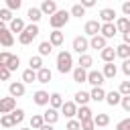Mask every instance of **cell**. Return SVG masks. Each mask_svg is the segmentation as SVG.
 I'll return each instance as SVG.
<instances>
[{"label":"cell","instance_id":"cell-1","mask_svg":"<svg viewBox=\"0 0 130 130\" xmlns=\"http://www.w3.org/2000/svg\"><path fill=\"white\" fill-rule=\"evenodd\" d=\"M57 71L59 73H69L73 71V57L69 51H61L57 55Z\"/></svg>","mask_w":130,"mask_h":130},{"label":"cell","instance_id":"cell-2","mask_svg":"<svg viewBox=\"0 0 130 130\" xmlns=\"http://www.w3.org/2000/svg\"><path fill=\"white\" fill-rule=\"evenodd\" d=\"M69 22V12L67 10H57L51 18H49V24L53 26V30H59L61 26H65Z\"/></svg>","mask_w":130,"mask_h":130},{"label":"cell","instance_id":"cell-3","mask_svg":"<svg viewBox=\"0 0 130 130\" xmlns=\"http://www.w3.org/2000/svg\"><path fill=\"white\" fill-rule=\"evenodd\" d=\"M39 32H41V30H39L37 24H28V26L18 35V43H20V45H28V43H32V39H37Z\"/></svg>","mask_w":130,"mask_h":130},{"label":"cell","instance_id":"cell-4","mask_svg":"<svg viewBox=\"0 0 130 130\" xmlns=\"http://www.w3.org/2000/svg\"><path fill=\"white\" fill-rule=\"evenodd\" d=\"M0 65L8 67L10 71H16V69H18V65H20V59H18L16 55H12V53L4 51V53H0Z\"/></svg>","mask_w":130,"mask_h":130},{"label":"cell","instance_id":"cell-5","mask_svg":"<svg viewBox=\"0 0 130 130\" xmlns=\"http://www.w3.org/2000/svg\"><path fill=\"white\" fill-rule=\"evenodd\" d=\"M16 110V100L14 98H0V114L4 116V114H12Z\"/></svg>","mask_w":130,"mask_h":130},{"label":"cell","instance_id":"cell-6","mask_svg":"<svg viewBox=\"0 0 130 130\" xmlns=\"http://www.w3.org/2000/svg\"><path fill=\"white\" fill-rule=\"evenodd\" d=\"M87 49H89V41L85 37H75L73 39V51H77L79 55H85Z\"/></svg>","mask_w":130,"mask_h":130},{"label":"cell","instance_id":"cell-7","mask_svg":"<svg viewBox=\"0 0 130 130\" xmlns=\"http://www.w3.org/2000/svg\"><path fill=\"white\" fill-rule=\"evenodd\" d=\"M104 73L102 71H95V69H91L89 73H87V83H91L93 87H102V83H104Z\"/></svg>","mask_w":130,"mask_h":130},{"label":"cell","instance_id":"cell-8","mask_svg":"<svg viewBox=\"0 0 130 130\" xmlns=\"http://www.w3.org/2000/svg\"><path fill=\"white\" fill-rule=\"evenodd\" d=\"M8 93H10V98H20V95H24V83L22 81H12L10 85H8Z\"/></svg>","mask_w":130,"mask_h":130},{"label":"cell","instance_id":"cell-9","mask_svg":"<svg viewBox=\"0 0 130 130\" xmlns=\"http://www.w3.org/2000/svg\"><path fill=\"white\" fill-rule=\"evenodd\" d=\"M83 30H85V35H87V37H95V35L102 30V22H98V20H87Z\"/></svg>","mask_w":130,"mask_h":130},{"label":"cell","instance_id":"cell-10","mask_svg":"<svg viewBox=\"0 0 130 130\" xmlns=\"http://www.w3.org/2000/svg\"><path fill=\"white\" fill-rule=\"evenodd\" d=\"M100 32H102V37H104V39H112V37L118 32V28H116V24H114V22H106V24L102 22V30H100Z\"/></svg>","mask_w":130,"mask_h":130},{"label":"cell","instance_id":"cell-11","mask_svg":"<svg viewBox=\"0 0 130 130\" xmlns=\"http://www.w3.org/2000/svg\"><path fill=\"white\" fill-rule=\"evenodd\" d=\"M89 47H91V49H100V51H104V49L108 47V39H104L102 35H95V37H91Z\"/></svg>","mask_w":130,"mask_h":130},{"label":"cell","instance_id":"cell-12","mask_svg":"<svg viewBox=\"0 0 130 130\" xmlns=\"http://www.w3.org/2000/svg\"><path fill=\"white\" fill-rule=\"evenodd\" d=\"M32 100H35V104H37V106H47V104H49V100H51V95H49L45 89H39V91H35Z\"/></svg>","mask_w":130,"mask_h":130},{"label":"cell","instance_id":"cell-13","mask_svg":"<svg viewBox=\"0 0 130 130\" xmlns=\"http://www.w3.org/2000/svg\"><path fill=\"white\" fill-rule=\"evenodd\" d=\"M61 112L65 114V118H71L73 120V116H77V104L75 102H65L63 108H61Z\"/></svg>","mask_w":130,"mask_h":130},{"label":"cell","instance_id":"cell-14","mask_svg":"<svg viewBox=\"0 0 130 130\" xmlns=\"http://www.w3.org/2000/svg\"><path fill=\"white\" fill-rule=\"evenodd\" d=\"M77 120H79V122L93 120V112L89 110V106H79V110H77Z\"/></svg>","mask_w":130,"mask_h":130},{"label":"cell","instance_id":"cell-15","mask_svg":"<svg viewBox=\"0 0 130 130\" xmlns=\"http://www.w3.org/2000/svg\"><path fill=\"white\" fill-rule=\"evenodd\" d=\"M12 43H14V37H12V32H10V28L0 30V45H4V47H12Z\"/></svg>","mask_w":130,"mask_h":130},{"label":"cell","instance_id":"cell-16","mask_svg":"<svg viewBox=\"0 0 130 130\" xmlns=\"http://www.w3.org/2000/svg\"><path fill=\"white\" fill-rule=\"evenodd\" d=\"M41 12H43V14H49V16H53V14L57 12V4H55L53 0H45V2L41 4Z\"/></svg>","mask_w":130,"mask_h":130},{"label":"cell","instance_id":"cell-17","mask_svg":"<svg viewBox=\"0 0 130 130\" xmlns=\"http://www.w3.org/2000/svg\"><path fill=\"white\" fill-rule=\"evenodd\" d=\"M100 18L104 20V24H106V22H114L116 10H114V8H102V10H100Z\"/></svg>","mask_w":130,"mask_h":130},{"label":"cell","instance_id":"cell-18","mask_svg":"<svg viewBox=\"0 0 130 130\" xmlns=\"http://www.w3.org/2000/svg\"><path fill=\"white\" fill-rule=\"evenodd\" d=\"M51 77H53V73H51L49 67H43L41 71H37V81H39V83H49Z\"/></svg>","mask_w":130,"mask_h":130},{"label":"cell","instance_id":"cell-19","mask_svg":"<svg viewBox=\"0 0 130 130\" xmlns=\"http://www.w3.org/2000/svg\"><path fill=\"white\" fill-rule=\"evenodd\" d=\"M43 118H45V124H55L57 120H59V112L57 110H53V108H49L47 112H43Z\"/></svg>","mask_w":130,"mask_h":130},{"label":"cell","instance_id":"cell-20","mask_svg":"<svg viewBox=\"0 0 130 130\" xmlns=\"http://www.w3.org/2000/svg\"><path fill=\"white\" fill-rule=\"evenodd\" d=\"M26 16H28L30 24H37V22L41 20L43 12H41V8H35V6H30V8H28V12H26Z\"/></svg>","mask_w":130,"mask_h":130},{"label":"cell","instance_id":"cell-21","mask_svg":"<svg viewBox=\"0 0 130 130\" xmlns=\"http://www.w3.org/2000/svg\"><path fill=\"white\" fill-rule=\"evenodd\" d=\"M100 57H102L106 63H114V57H116V49H114V47H106L104 51H100Z\"/></svg>","mask_w":130,"mask_h":130},{"label":"cell","instance_id":"cell-22","mask_svg":"<svg viewBox=\"0 0 130 130\" xmlns=\"http://www.w3.org/2000/svg\"><path fill=\"white\" fill-rule=\"evenodd\" d=\"M63 32L61 30H53L51 35H49V43L53 45V47H59V45H63Z\"/></svg>","mask_w":130,"mask_h":130},{"label":"cell","instance_id":"cell-23","mask_svg":"<svg viewBox=\"0 0 130 130\" xmlns=\"http://www.w3.org/2000/svg\"><path fill=\"white\" fill-rule=\"evenodd\" d=\"M106 102L110 106H118V104H122V93L120 91H110V93H106Z\"/></svg>","mask_w":130,"mask_h":130},{"label":"cell","instance_id":"cell-24","mask_svg":"<svg viewBox=\"0 0 130 130\" xmlns=\"http://www.w3.org/2000/svg\"><path fill=\"white\" fill-rule=\"evenodd\" d=\"M116 28H118V32H128L130 30V20L126 18V16H120L118 20H116Z\"/></svg>","mask_w":130,"mask_h":130},{"label":"cell","instance_id":"cell-25","mask_svg":"<svg viewBox=\"0 0 130 130\" xmlns=\"http://www.w3.org/2000/svg\"><path fill=\"white\" fill-rule=\"evenodd\" d=\"M49 104H51V108H53V110H59V108H63V104H65V102H63L61 93H57V91H55V93H51Z\"/></svg>","mask_w":130,"mask_h":130},{"label":"cell","instance_id":"cell-26","mask_svg":"<svg viewBox=\"0 0 130 130\" xmlns=\"http://www.w3.org/2000/svg\"><path fill=\"white\" fill-rule=\"evenodd\" d=\"M45 126V118L41 116V114H32V118H30V130L35 128V130H41Z\"/></svg>","mask_w":130,"mask_h":130},{"label":"cell","instance_id":"cell-27","mask_svg":"<svg viewBox=\"0 0 130 130\" xmlns=\"http://www.w3.org/2000/svg\"><path fill=\"white\" fill-rule=\"evenodd\" d=\"M116 57H122L124 61L130 59V45H124V43L118 45V47H116Z\"/></svg>","mask_w":130,"mask_h":130},{"label":"cell","instance_id":"cell-28","mask_svg":"<svg viewBox=\"0 0 130 130\" xmlns=\"http://www.w3.org/2000/svg\"><path fill=\"white\" fill-rule=\"evenodd\" d=\"M26 26H24V20L22 18H12L10 22V32H22Z\"/></svg>","mask_w":130,"mask_h":130},{"label":"cell","instance_id":"cell-29","mask_svg":"<svg viewBox=\"0 0 130 130\" xmlns=\"http://www.w3.org/2000/svg\"><path fill=\"white\" fill-rule=\"evenodd\" d=\"M91 63H93V59H91V55H79V61H77V67H81V69H89L91 67Z\"/></svg>","mask_w":130,"mask_h":130},{"label":"cell","instance_id":"cell-30","mask_svg":"<svg viewBox=\"0 0 130 130\" xmlns=\"http://www.w3.org/2000/svg\"><path fill=\"white\" fill-rule=\"evenodd\" d=\"M28 65H30L32 71H41V69H43V57H41V55L30 57V59H28Z\"/></svg>","mask_w":130,"mask_h":130},{"label":"cell","instance_id":"cell-31","mask_svg":"<svg viewBox=\"0 0 130 130\" xmlns=\"http://www.w3.org/2000/svg\"><path fill=\"white\" fill-rule=\"evenodd\" d=\"M102 73H104V77H108V79H114V77H116V73H118V69H116V65H114V63H106Z\"/></svg>","mask_w":130,"mask_h":130},{"label":"cell","instance_id":"cell-32","mask_svg":"<svg viewBox=\"0 0 130 130\" xmlns=\"http://www.w3.org/2000/svg\"><path fill=\"white\" fill-rule=\"evenodd\" d=\"M73 79H75L77 83L87 81V71H85V69H81V67H75V69H73Z\"/></svg>","mask_w":130,"mask_h":130},{"label":"cell","instance_id":"cell-33","mask_svg":"<svg viewBox=\"0 0 130 130\" xmlns=\"http://www.w3.org/2000/svg\"><path fill=\"white\" fill-rule=\"evenodd\" d=\"M89 98H91L93 102H104V100H106V91H104L102 87H93V89L89 91Z\"/></svg>","mask_w":130,"mask_h":130},{"label":"cell","instance_id":"cell-34","mask_svg":"<svg viewBox=\"0 0 130 130\" xmlns=\"http://www.w3.org/2000/svg\"><path fill=\"white\" fill-rule=\"evenodd\" d=\"M32 81H37V71H32L28 67L22 71V83H32Z\"/></svg>","mask_w":130,"mask_h":130},{"label":"cell","instance_id":"cell-35","mask_svg":"<svg viewBox=\"0 0 130 130\" xmlns=\"http://www.w3.org/2000/svg\"><path fill=\"white\" fill-rule=\"evenodd\" d=\"M89 100H91V98H89V93H87V91H83V89L75 93V104H79V106H87V102H89Z\"/></svg>","mask_w":130,"mask_h":130},{"label":"cell","instance_id":"cell-36","mask_svg":"<svg viewBox=\"0 0 130 130\" xmlns=\"http://www.w3.org/2000/svg\"><path fill=\"white\" fill-rule=\"evenodd\" d=\"M93 124L95 126H108L110 124V116L108 114H95L93 116Z\"/></svg>","mask_w":130,"mask_h":130},{"label":"cell","instance_id":"cell-37","mask_svg":"<svg viewBox=\"0 0 130 130\" xmlns=\"http://www.w3.org/2000/svg\"><path fill=\"white\" fill-rule=\"evenodd\" d=\"M51 51H53V45H51L49 41H43V43L39 45V55H41V57H45V55H51Z\"/></svg>","mask_w":130,"mask_h":130},{"label":"cell","instance_id":"cell-38","mask_svg":"<svg viewBox=\"0 0 130 130\" xmlns=\"http://www.w3.org/2000/svg\"><path fill=\"white\" fill-rule=\"evenodd\" d=\"M0 124H2L4 128H12V126H16V124H14V118H12V114H4V116L0 118Z\"/></svg>","mask_w":130,"mask_h":130},{"label":"cell","instance_id":"cell-39","mask_svg":"<svg viewBox=\"0 0 130 130\" xmlns=\"http://www.w3.org/2000/svg\"><path fill=\"white\" fill-rule=\"evenodd\" d=\"M12 10H8V8H0V20L2 22H12Z\"/></svg>","mask_w":130,"mask_h":130},{"label":"cell","instance_id":"cell-40","mask_svg":"<svg viewBox=\"0 0 130 130\" xmlns=\"http://www.w3.org/2000/svg\"><path fill=\"white\" fill-rule=\"evenodd\" d=\"M71 14L77 16V18H81V16H85V8H83L81 4H73V6H71Z\"/></svg>","mask_w":130,"mask_h":130},{"label":"cell","instance_id":"cell-41","mask_svg":"<svg viewBox=\"0 0 130 130\" xmlns=\"http://www.w3.org/2000/svg\"><path fill=\"white\" fill-rule=\"evenodd\" d=\"M12 118H14V124H20V122L24 120V110H20V108H16V110L12 112Z\"/></svg>","mask_w":130,"mask_h":130},{"label":"cell","instance_id":"cell-42","mask_svg":"<svg viewBox=\"0 0 130 130\" xmlns=\"http://www.w3.org/2000/svg\"><path fill=\"white\" fill-rule=\"evenodd\" d=\"M118 91L122 93V98L130 95V81H122V83H120V87H118Z\"/></svg>","mask_w":130,"mask_h":130},{"label":"cell","instance_id":"cell-43","mask_svg":"<svg viewBox=\"0 0 130 130\" xmlns=\"http://www.w3.org/2000/svg\"><path fill=\"white\" fill-rule=\"evenodd\" d=\"M10 73H12V71H10L8 67L0 65V81H8V79H10Z\"/></svg>","mask_w":130,"mask_h":130},{"label":"cell","instance_id":"cell-44","mask_svg":"<svg viewBox=\"0 0 130 130\" xmlns=\"http://www.w3.org/2000/svg\"><path fill=\"white\" fill-rule=\"evenodd\" d=\"M20 6H22L20 0H8V2H6V8H8V10H18Z\"/></svg>","mask_w":130,"mask_h":130},{"label":"cell","instance_id":"cell-45","mask_svg":"<svg viewBox=\"0 0 130 130\" xmlns=\"http://www.w3.org/2000/svg\"><path fill=\"white\" fill-rule=\"evenodd\" d=\"M65 128H67V130H81V122H79V120H69Z\"/></svg>","mask_w":130,"mask_h":130},{"label":"cell","instance_id":"cell-46","mask_svg":"<svg viewBox=\"0 0 130 130\" xmlns=\"http://www.w3.org/2000/svg\"><path fill=\"white\" fill-rule=\"evenodd\" d=\"M116 130H130V118L120 120V122H118V126H116Z\"/></svg>","mask_w":130,"mask_h":130},{"label":"cell","instance_id":"cell-47","mask_svg":"<svg viewBox=\"0 0 130 130\" xmlns=\"http://www.w3.org/2000/svg\"><path fill=\"white\" fill-rule=\"evenodd\" d=\"M93 128H95L93 120H85V122H81V130H93Z\"/></svg>","mask_w":130,"mask_h":130},{"label":"cell","instance_id":"cell-48","mask_svg":"<svg viewBox=\"0 0 130 130\" xmlns=\"http://www.w3.org/2000/svg\"><path fill=\"white\" fill-rule=\"evenodd\" d=\"M122 108H124V112H130V95L122 98Z\"/></svg>","mask_w":130,"mask_h":130},{"label":"cell","instance_id":"cell-49","mask_svg":"<svg viewBox=\"0 0 130 130\" xmlns=\"http://www.w3.org/2000/svg\"><path fill=\"white\" fill-rule=\"evenodd\" d=\"M122 71H124L126 75H130V59H126V61L122 63Z\"/></svg>","mask_w":130,"mask_h":130},{"label":"cell","instance_id":"cell-50","mask_svg":"<svg viewBox=\"0 0 130 130\" xmlns=\"http://www.w3.org/2000/svg\"><path fill=\"white\" fill-rule=\"evenodd\" d=\"M81 6L83 8H91V6H95V0H81Z\"/></svg>","mask_w":130,"mask_h":130},{"label":"cell","instance_id":"cell-51","mask_svg":"<svg viewBox=\"0 0 130 130\" xmlns=\"http://www.w3.org/2000/svg\"><path fill=\"white\" fill-rule=\"evenodd\" d=\"M122 12H124L126 16H130V2H124V4H122Z\"/></svg>","mask_w":130,"mask_h":130},{"label":"cell","instance_id":"cell-52","mask_svg":"<svg viewBox=\"0 0 130 130\" xmlns=\"http://www.w3.org/2000/svg\"><path fill=\"white\" fill-rule=\"evenodd\" d=\"M124 45H130V30L124 32Z\"/></svg>","mask_w":130,"mask_h":130},{"label":"cell","instance_id":"cell-53","mask_svg":"<svg viewBox=\"0 0 130 130\" xmlns=\"http://www.w3.org/2000/svg\"><path fill=\"white\" fill-rule=\"evenodd\" d=\"M41 130H55V128H53V126H51V124H45V126H43V128H41Z\"/></svg>","mask_w":130,"mask_h":130},{"label":"cell","instance_id":"cell-54","mask_svg":"<svg viewBox=\"0 0 130 130\" xmlns=\"http://www.w3.org/2000/svg\"><path fill=\"white\" fill-rule=\"evenodd\" d=\"M4 28H6V26H4V22L0 20V30H4Z\"/></svg>","mask_w":130,"mask_h":130},{"label":"cell","instance_id":"cell-55","mask_svg":"<svg viewBox=\"0 0 130 130\" xmlns=\"http://www.w3.org/2000/svg\"><path fill=\"white\" fill-rule=\"evenodd\" d=\"M20 130H30V128H20Z\"/></svg>","mask_w":130,"mask_h":130}]
</instances>
